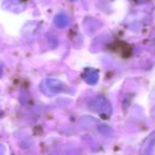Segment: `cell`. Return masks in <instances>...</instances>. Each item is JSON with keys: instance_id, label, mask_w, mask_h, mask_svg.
Instances as JSON below:
<instances>
[{"instance_id": "obj_1", "label": "cell", "mask_w": 155, "mask_h": 155, "mask_svg": "<svg viewBox=\"0 0 155 155\" xmlns=\"http://www.w3.org/2000/svg\"><path fill=\"white\" fill-rule=\"evenodd\" d=\"M39 88L44 95L51 97V96H55L65 91L66 85L62 81L56 80V79H46L41 83Z\"/></svg>"}, {"instance_id": "obj_2", "label": "cell", "mask_w": 155, "mask_h": 155, "mask_svg": "<svg viewBox=\"0 0 155 155\" xmlns=\"http://www.w3.org/2000/svg\"><path fill=\"white\" fill-rule=\"evenodd\" d=\"M140 155H155V131L152 132L143 142L139 149Z\"/></svg>"}, {"instance_id": "obj_3", "label": "cell", "mask_w": 155, "mask_h": 155, "mask_svg": "<svg viewBox=\"0 0 155 155\" xmlns=\"http://www.w3.org/2000/svg\"><path fill=\"white\" fill-rule=\"evenodd\" d=\"M93 110L96 113H99V114H106L110 115L112 113V106L108 103V101L103 97H97L94 99L93 101Z\"/></svg>"}, {"instance_id": "obj_4", "label": "cell", "mask_w": 155, "mask_h": 155, "mask_svg": "<svg viewBox=\"0 0 155 155\" xmlns=\"http://www.w3.org/2000/svg\"><path fill=\"white\" fill-rule=\"evenodd\" d=\"M83 78H84L85 82L87 84L95 85L98 82V79H99V75H98V71L95 70L93 68H88L85 70V72L83 73Z\"/></svg>"}, {"instance_id": "obj_5", "label": "cell", "mask_w": 155, "mask_h": 155, "mask_svg": "<svg viewBox=\"0 0 155 155\" xmlns=\"http://www.w3.org/2000/svg\"><path fill=\"white\" fill-rule=\"evenodd\" d=\"M53 22L58 28H60V29L65 28V27H67L69 24V17L65 13H58V15L54 17Z\"/></svg>"}, {"instance_id": "obj_6", "label": "cell", "mask_w": 155, "mask_h": 155, "mask_svg": "<svg viewBox=\"0 0 155 155\" xmlns=\"http://www.w3.org/2000/svg\"><path fill=\"white\" fill-rule=\"evenodd\" d=\"M2 75V69H1V67H0V77Z\"/></svg>"}, {"instance_id": "obj_7", "label": "cell", "mask_w": 155, "mask_h": 155, "mask_svg": "<svg viewBox=\"0 0 155 155\" xmlns=\"http://www.w3.org/2000/svg\"><path fill=\"white\" fill-rule=\"evenodd\" d=\"M70 1H77V0H70Z\"/></svg>"}]
</instances>
